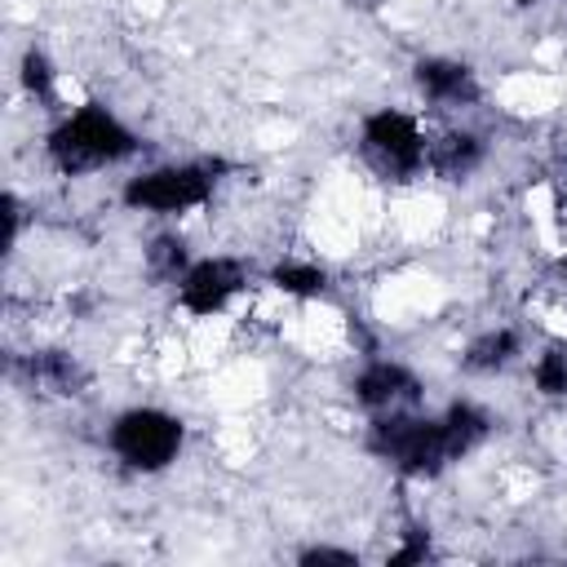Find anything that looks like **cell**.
Segmentation results:
<instances>
[{"mask_svg":"<svg viewBox=\"0 0 567 567\" xmlns=\"http://www.w3.org/2000/svg\"><path fill=\"white\" fill-rule=\"evenodd\" d=\"M275 284L288 288V293H319L324 288V275L315 267H280L275 271Z\"/></svg>","mask_w":567,"mask_h":567,"instance_id":"12","label":"cell"},{"mask_svg":"<svg viewBox=\"0 0 567 567\" xmlns=\"http://www.w3.org/2000/svg\"><path fill=\"white\" fill-rule=\"evenodd\" d=\"M519 5H528V0H519Z\"/></svg>","mask_w":567,"mask_h":567,"instance_id":"18","label":"cell"},{"mask_svg":"<svg viewBox=\"0 0 567 567\" xmlns=\"http://www.w3.org/2000/svg\"><path fill=\"white\" fill-rule=\"evenodd\" d=\"M417 80H421V89H426V93H434V98H457V93H470V84H466V67H457V63H421V67H417Z\"/></svg>","mask_w":567,"mask_h":567,"instance_id":"8","label":"cell"},{"mask_svg":"<svg viewBox=\"0 0 567 567\" xmlns=\"http://www.w3.org/2000/svg\"><path fill=\"white\" fill-rule=\"evenodd\" d=\"M156 267H165V271L182 267V245H173V240H160V245H156Z\"/></svg>","mask_w":567,"mask_h":567,"instance_id":"15","label":"cell"},{"mask_svg":"<svg viewBox=\"0 0 567 567\" xmlns=\"http://www.w3.org/2000/svg\"><path fill=\"white\" fill-rule=\"evenodd\" d=\"M134 143H129V134L106 116V111H80V116L71 121V125H63L58 134H54V156H58V165L63 169H93V165H102V160H116V156H125Z\"/></svg>","mask_w":567,"mask_h":567,"instance_id":"1","label":"cell"},{"mask_svg":"<svg viewBox=\"0 0 567 567\" xmlns=\"http://www.w3.org/2000/svg\"><path fill=\"white\" fill-rule=\"evenodd\" d=\"M125 195L129 204H143V208H186L208 195V178L195 169H165V173L138 178Z\"/></svg>","mask_w":567,"mask_h":567,"instance_id":"4","label":"cell"},{"mask_svg":"<svg viewBox=\"0 0 567 567\" xmlns=\"http://www.w3.org/2000/svg\"><path fill=\"white\" fill-rule=\"evenodd\" d=\"M373 443H377L382 452H390V457H395L408 475H434V470L452 457L443 426H430V421H382Z\"/></svg>","mask_w":567,"mask_h":567,"instance_id":"3","label":"cell"},{"mask_svg":"<svg viewBox=\"0 0 567 567\" xmlns=\"http://www.w3.org/2000/svg\"><path fill=\"white\" fill-rule=\"evenodd\" d=\"M421 554H426V545H421V541H412V545H408V549H399V554H395L390 563L399 567V563H412V558H421Z\"/></svg>","mask_w":567,"mask_h":567,"instance_id":"17","label":"cell"},{"mask_svg":"<svg viewBox=\"0 0 567 567\" xmlns=\"http://www.w3.org/2000/svg\"><path fill=\"white\" fill-rule=\"evenodd\" d=\"M514 351V337L510 332H497V337H484V342H475L470 351V368H492V364H506Z\"/></svg>","mask_w":567,"mask_h":567,"instance_id":"11","label":"cell"},{"mask_svg":"<svg viewBox=\"0 0 567 567\" xmlns=\"http://www.w3.org/2000/svg\"><path fill=\"white\" fill-rule=\"evenodd\" d=\"M23 84L36 89V93L49 89V63H45L41 54H27V58H23Z\"/></svg>","mask_w":567,"mask_h":567,"instance_id":"14","label":"cell"},{"mask_svg":"<svg viewBox=\"0 0 567 567\" xmlns=\"http://www.w3.org/2000/svg\"><path fill=\"white\" fill-rule=\"evenodd\" d=\"M368 147L377 156H386L390 169H417L421 165V138H417V125L399 111H382V116L368 121Z\"/></svg>","mask_w":567,"mask_h":567,"instance_id":"5","label":"cell"},{"mask_svg":"<svg viewBox=\"0 0 567 567\" xmlns=\"http://www.w3.org/2000/svg\"><path fill=\"white\" fill-rule=\"evenodd\" d=\"M484 417L475 412V408H452L447 412V421H443V434H447V447H452V457H457V452H466L479 434H484Z\"/></svg>","mask_w":567,"mask_h":567,"instance_id":"9","label":"cell"},{"mask_svg":"<svg viewBox=\"0 0 567 567\" xmlns=\"http://www.w3.org/2000/svg\"><path fill=\"white\" fill-rule=\"evenodd\" d=\"M475 160H479V143H475V138H466V134L443 138V143H439V151H434V165H439L443 173H462V169H470Z\"/></svg>","mask_w":567,"mask_h":567,"instance_id":"10","label":"cell"},{"mask_svg":"<svg viewBox=\"0 0 567 567\" xmlns=\"http://www.w3.org/2000/svg\"><path fill=\"white\" fill-rule=\"evenodd\" d=\"M395 395H417L412 377L404 368H390V364H377L360 377V399L364 404H390Z\"/></svg>","mask_w":567,"mask_h":567,"instance_id":"7","label":"cell"},{"mask_svg":"<svg viewBox=\"0 0 567 567\" xmlns=\"http://www.w3.org/2000/svg\"><path fill=\"white\" fill-rule=\"evenodd\" d=\"M240 280H245V275H240L236 262H204V267H195V271L186 275L182 302H186L195 315H213L226 297L240 288Z\"/></svg>","mask_w":567,"mask_h":567,"instance_id":"6","label":"cell"},{"mask_svg":"<svg viewBox=\"0 0 567 567\" xmlns=\"http://www.w3.org/2000/svg\"><path fill=\"white\" fill-rule=\"evenodd\" d=\"M302 563H355V554H347V549H310Z\"/></svg>","mask_w":567,"mask_h":567,"instance_id":"16","label":"cell"},{"mask_svg":"<svg viewBox=\"0 0 567 567\" xmlns=\"http://www.w3.org/2000/svg\"><path fill=\"white\" fill-rule=\"evenodd\" d=\"M536 386H541L545 395H563V390H567V364H563L558 355H545L541 368H536Z\"/></svg>","mask_w":567,"mask_h":567,"instance_id":"13","label":"cell"},{"mask_svg":"<svg viewBox=\"0 0 567 567\" xmlns=\"http://www.w3.org/2000/svg\"><path fill=\"white\" fill-rule=\"evenodd\" d=\"M182 443V426L165 412H129L116 426V452L138 470H160L173 462Z\"/></svg>","mask_w":567,"mask_h":567,"instance_id":"2","label":"cell"}]
</instances>
